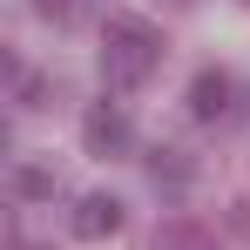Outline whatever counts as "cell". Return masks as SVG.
<instances>
[{
  "mask_svg": "<svg viewBox=\"0 0 250 250\" xmlns=\"http://www.w3.org/2000/svg\"><path fill=\"white\" fill-rule=\"evenodd\" d=\"M230 95H237V88H230V75H223V68H203V75L189 82V115H196V122L230 115Z\"/></svg>",
  "mask_w": 250,
  "mask_h": 250,
  "instance_id": "cell-4",
  "label": "cell"
},
{
  "mask_svg": "<svg viewBox=\"0 0 250 250\" xmlns=\"http://www.w3.org/2000/svg\"><path fill=\"white\" fill-rule=\"evenodd\" d=\"M156 250H209V230L196 216H169L163 230H156Z\"/></svg>",
  "mask_w": 250,
  "mask_h": 250,
  "instance_id": "cell-6",
  "label": "cell"
},
{
  "mask_svg": "<svg viewBox=\"0 0 250 250\" xmlns=\"http://www.w3.org/2000/svg\"><path fill=\"white\" fill-rule=\"evenodd\" d=\"M34 14H41V21H75L82 7H75V0H34Z\"/></svg>",
  "mask_w": 250,
  "mask_h": 250,
  "instance_id": "cell-8",
  "label": "cell"
},
{
  "mask_svg": "<svg viewBox=\"0 0 250 250\" xmlns=\"http://www.w3.org/2000/svg\"><path fill=\"white\" fill-rule=\"evenodd\" d=\"M230 237H244V244H250V196L230 203Z\"/></svg>",
  "mask_w": 250,
  "mask_h": 250,
  "instance_id": "cell-9",
  "label": "cell"
},
{
  "mask_svg": "<svg viewBox=\"0 0 250 250\" xmlns=\"http://www.w3.org/2000/svg\"><path fill=\"white\" fill-rule=\"evenodd\" d=\"M14 189H21L27 203H47V196H54L61 183H54V169H41V163H21V169H14Z\"/></svg>",
  "mask_w": 250,
  "mask_h": 250,
  "instance_id": "cell-7",
  "label": "cell"
},
{
  "mask_svg": "<svg viewBox=\"0 0 250 250\" xmlns=\"http://www.w3.org/2000/svg\"><path fill=\"white\" fill-rule=\"evenodd\" d=\"M189 176H196V169L183 163V149H156V156H149V183H156L163 196H183V189H189Z\"/></svg>",
  "mask_w": 250,
  "mask_h": 250,
  "instance_id": "cell-5",
  "label": "cell"
},
{
  "mask_svg": "<svg viewBox=\"0 0 250 250\" xmlns=\"http://www.w3.org/2000/svg\"><path fill=\"white\" fill-rule=\"evenodd\" d=\"M68 230H75L82 244H102V237H115V230H122V203L95 189V196H82V203H75V216H68Z\"/></svg>",
  "mask_w": 250,
  "mask_h": 250,
  "instance_id": "cell-3",
  "label": "cell"
},
{
  "mask_svg": "<svg viewBox=\"0 0 250 250\" xmlns=\"http://www.w3.org/2000/svg\"><path fill=\"white\" fill-rule=\"evenodd\" d=\"M82 142H88V156H122L128 149V115L115 102H95L82 115Z\"/></svg>",
  "mask_w": 250,
  "mask_h": 250,
  "instance_id": "cell-2",
  "label": "cell"
},
{
  "mask_svg": "<svg viewBox=\"0 0 250 250\" xmlns=\"http://www.w3.org/2000/svg\"><path fill=\"white\" fill-rule=\"evenodd\" d=\"M156 61H163V34L149 21H135V14H115L108 34H102V82L108 88H142L156 75Z\"/></svg>",
  "mask_w": 250,
  "mask_h": 250,
  "instance_id": "cell-1",
  "label": "cell"
}]
</instances>
